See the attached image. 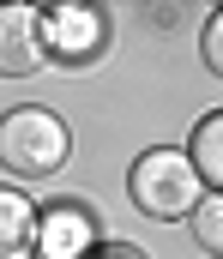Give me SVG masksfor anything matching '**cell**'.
<instances>
[{"label": "cell", "mask_w": 223, "mask_h": 259, "mask_svg": "<svg viewBox=\"0 0 223 259\" xmlns=\"http://www.w3.org/2000/svg\"><path fill=\"white\" fill-rule=\"evenodd\" d=\"M36 36H42V61L61 66H97L109 55V12L91 6V0H55V6H36Z\"/></svg>", "instance_id": "3"}, {"label": "cell", "mask_w": 223, "mask_h": 259, "mask_svg": "<svg viewBox=\"0 0 223 259\" xmlns=\"http://www.w3.org/2000/svg\"><path fill=\"white\" fill-rule=\"evenodd\" d=\"M42 36H36V6L0 0V78H30L42 72Z\"/></svg>", "instance_id": "5"}, {"label": "cell", "mask_w": 223, "mask_h": 259, "mask_svg": "<svg viewBox=\"0 0 223 259\" xmlns=\"http://www.w3.org/2000/svg\"><path fill=\"white\" fill-rule=\"evenodd\" d=\"M187 229H193V241H199L205 259H223V193L199 199V205L187 211Z\"/></svg>", "instance_id": "8"}, {"label": "cell", "mask_w": 223, "mask_h": 259, "mask_svg": "<svg viewBox=\"0 0 223 259\" xmlns=\"http://www.w3.org/2000/svg\"><path fill=\"white\" fill-rule=\"evenodd\" d=\"M127 199L145 211L151 223H187V211L205 199V181L193 175V163L175 145H151L127 169Z\"/></svg>", "instance_id": "2"}, {"label": "cell", "mask_w": 223, "mask_h": 259, "mask_svg": "<svg viewBox=\"0 0 223 259\" xmlns=\"http://www.w3.org/2000/svg\"><path fill=\"white\" fill-rule=\"evenodd\" d=\"M91 259H145V247H133V241H103Z\"/></svg>", "instance_id": "10"}, {"label": "cell", "mask_w": 223, "mask_h": 259, "mask_svg": "<svg viewBox=\"0 0 223 259\" xmlns=\"http://www.w3.org/2000/svg\"><path fill=\"white\" fill-rule=\"evenodd\" d=\"M73 157V127L42 109V103H18L0 115V169L12 181H49L61 175Z\"/></svg>", "instance_id": "1"}, {"label": "cell", "mask_w": 223, "mask_h": 259, "mask_svg": "<svg viewBox=\"0 0 223 259\" xmlns=\"http://www.w3.org/2000/svg\"><path fill=\"white\" fill-rule=\"evenodd\" d=\"M103 247V223L84 199H55L36 205V235H30V259H91Z\"/></svg>", "instance_id": "4"}, {"label": "cell", "mask_w": 223, "mask_h": 259, "mask_svg": "<svg viewBox=\"0 0 223 259\" xmlns=\"http://www.w3.org/2000/svg\"><path fill=\"white\" fill-rule=\"evenodd\" d=\"M181 157L193 163V175L205 181V193H223V109L193 121V139L181 145Z\"/></svg>", "instance_id": "6"}, {"label": "cell", "mask_w": 223, "mask_h": 259, "mask_svg": "<svg viewBox=\"0 0 223 259\" xmlns=\"http://www.w3.org/2000/svg\"><path fill=\"white\" fill-rule=\"evenodd\" d=\"M199 55H205V72H223V12L211 6L205 24H199Z\"/></svg>", "instance_id": "9"}, {"label": "cell", "mask_w": 223, "mask_h": 259, "mask_svg": "<svg viewBox=\"0 0 223 259\" xmlns=\"http://www.w3.org/2000/svg\"><path fill=\"white\" fill-rule=\"evenodd\" d=\"M36 235V199L24 187H0V259H30Z\"/></svg>", "instance_id": "7"}]
</instances>
